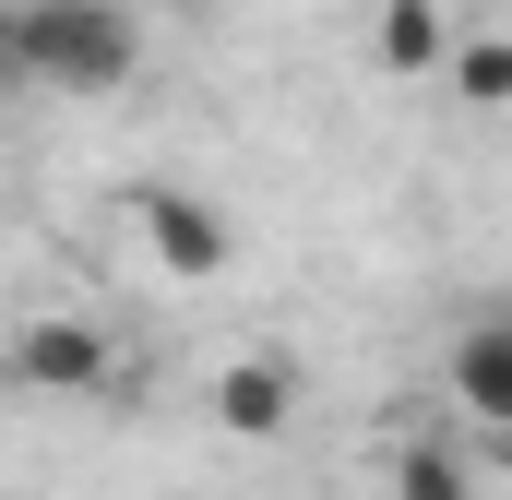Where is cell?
Instances as JSON below:
<instances>
[{"mask_svg": "<svg viewBox=\"0 0 512 500\" xmlns=\"http://www.w3.org/2000/svg\"><path fill=\"white\" fill-rule=\"evenodd\" d=\"M370 60H382L393 84L441 72V60H453V12H441V0H382V12H370Z\"/></svg>", "mask_w": 512, "mask_h": 500, "instance_id": "obj_6", "label": "cell"}, {"mask_svg": "<svg viewBox=\"0 0 512 500\" xmlns=\"http://www.w3.org/2000/svg\"><path fill=\"white\" fill-rule=\"evenodd\" d=\"M453 405L512 441V322H465L453 334Z\"/></svg>", "mask_w": 512, "mask_h": 500, "instance_id": "obj_5", "label": "cell"}, {"mask_svg": "<svg viewBox=\"0 0 512 500\" xmlns=\"http://www.w3.org/2000/svg\"><path fill=\"white\" fill-rule=\"evenodd\" d=\"M441 72H453V96H465V108H512V36H501V24L453 36V60H441Z\"/></svg>", "mask_w": 512, "mask_h": 500, "instance_id": "obj_7", "label": "cell"}, {"mask_svg": "<svg viewBox=\"0 0 512 500\" xmlns=\"http://www.w3.org/2000/svg\"><path fill=\"white\" fill-rule=\"evenodd\" d=\"M393 500H477V465L453 441H393Z\"/></svg>", "mask_w": 512, "mask_h": 500, "instance_id": "obj_8", "label": "cell"}, {"mask_svg": "<svg viewBox=\"0 0 512 500\" xmlns=\"http://www.w3.org/2000/svg\"><path fill=\"white\" fill-rule=\"evenodd\" d=\"M0 120H12V84H0Z\"/></svg>", "mask_w": 512, "mask_h": 500, "instance_id": "obj_10", "label": "cell"}, {"mask_svg": "<svg viewBox=\"0 0 512 500\" xmlns=\"http://www.w3.org/2000/svg\"><path fill=\"white\" fill-rule=\"evenodd\" d=\"M0 84H24V72H12V0H0Z\"/></svg>", "mask_w": 512, "mask_h": 500, "instance_id": "obj_9", "label": "cell"}, {"mask_svg": "<svg viewBox=\"0 0 512 500\" xmlns=\"http://www.w3.org/2000/svg\"><path fill=\"white\" fill-rule=\"evenodd\" d=\"M0 370L24 381V393H60V405H96L108 381H120V346L84 322V310H36V322H12L0 334Z\"/></svg>", "mask_w": 512, "mask_h": 500, "instance_id": "obj_2", "label": "cell"}, {"mask_svg": "<svg viewBox=\"0 0 512 500\" xmlns=\"http://www.w3.org/2000/svg\"><path fill=\"white\" fill-rule=\"evenodd\" d=\"M12 72L48 96H120L143 72L131 0H12Z\"/></svg>", "mask_w": 512, "mask_h": 500, "instance_id": "obj_1", "label": "cell"}, {"mask_svg": "<svg viewBox=\"0 0 512 500\" xmlns=\"http://www.w3.org/2000/svg\"><path fill=\"white\" fill-rule=\"evenodd\" d=\"M298 417V370L286 358H239V370H215V429L227 441H274Z\"/></svg>", "mask_w": 512, "mask_h": 500, "instance_id": "obj_4", "label": "cell"}, {"mask_svg": "<svg viewBox=\"0 0 512 500\" xmlns=\"http://www.w3.org/2000/svg\"><path fill=\"white\" fill-rule=\"evenodd\" d=\"M131 227H143V250H155L167 274H191V286L239 262V227H227L203 191H143V203H131Z\"/></svg>", "mask_w": 512, "mask_h": 500, "instance_id": "obj_3", "label": "cell"}]
</instances>
